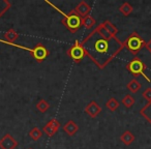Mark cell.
Segmentation results:
<instances>
[{
	"label": "cell",
	"instance_id": "cell-1",
	"mask_svg": "<svg viewBox=\"0 0 151 149\" xmlns=\"http://www.w3.org/2000/svg\"><path fill=\"white\" fill-rule=\"evenodd\" d=\"M83 48L99 68L103 69L123 50L124 45L116 36L105 37L93 30L82 42Z\"/></svg>",
	"mask_w": 151,
	"mask_h": 149
},
{
	"label": "cell",
	"instance_id": "cell-2",
	"mask_svg": "<svg viewBox=\"0 0 151 149\" xmlns=\"http://www.w3.org/2000/svg\"><path fill=\"white\" fill-rule=\"evenodd\" d=\"M49 4L54 6L52 3H49ZM54 7L56 11H58L59 13L63 15V19H62V21H61V23H62L63 25L71 32V33H76V32L80 29L81 26H82V18L76 13L75 9H73V11H70L68 14H64L63 12H61L58 7H56V6H54Z\"/></svg>",
	"mask_w": 151,
	"mask_h": 149
},
{
	"label": "cell",
	"instance_id": "cell-3",
	"mask_svg": "<svg viewBox=\"0 0 151 149\" xmlns=\"http://www.w3.org/2000/svg\"><path fill=\"white\" fill-rule=\"evenodd\" d=\"M124 48H126L132 54L137 55L146 45V42L140 36L138 32L134 31L128 35V37L123 42Z\"/></svg>",
	"mask_w": 151,
	"mask_h": 149
},
{
	"label": "cell",
	"instance_id": "cell-4",
	"mask_svg": "<svg viewBox=\"0 0 151 149\" xmlns=\"http://www.w3.org/2000/svg\"><path fill=\"white\" fill-rule=\"evenodd\" d=\"M146 64L141 60L138 57H134V59L129 61V62L126 64V69L132 73L134 77H138V76H142L148 82H151L149 77L147 75H145V69H146Z\"/></svg>",
	"mask_w": 151,
	"mask_h": 149
},
{
	"label": "cell",
	"instance_id": "cell-5",
	"mask_svg": "<svg viewBox=\"0 0 151 149\" xmlns=\"http://www.w3.org/2000/svg\"><path fill=\"white\" fill-rule=\"evenodd\" d=\"M66 54L75 62H80L86 56V52H85L84 48H83L82 42H79V40H76L75 44L66 51Z\"/></svg>",
	"mask_w": 151,
	"mask_h": 149
},
{
	"label": "cell",
	"instance_id": "cell-6",
	"mask_svg": "<svg viewBox=\"0 0 151 149\" xmlns=\"http://www.w3.org/2000/svg\"><path fill=\"white\" fill-rule=\"evenodd\" d=\"M28 51L30 52V54L33 56V58L35 59L37 62H42L45 59L48 57L49 51L47 50V48L42 44H37L34 48L28 49Z\"/></svg>",
	"mask_w": 151,
	"mask_h": 149
},
{
	"label": "cell",
	"instance_id": "cell-7",
	"mask_svg": "<svg viewBox=\"0 0 151 149\" xmlns=\"http://www.w3.org/2000/svg\"><path fill=\"white\" fill-rule=\"evenodd\" d=\"M18 142L11 134H5L0 139V149H15Z\"/></svg>",
	"mask_w": 151,
	"mask_h": 149
},
{
	"label": "cell",
	"instance_id": "cell-8",
	"mask_svg": "<svg viewBox=\"0 0 151 149\" xmlns=\"http://www.w3.org/2000/svg\"><path fill=\"white\" fill-rule=\"evenodd\" d=\"M59 128H60V122L54 118V119L50 120V121L44 126L42 132H44L48 137H53L57 132H58Z\"/></svg>",
	"mask_w": 151,
	"mask_h": 149
},
{
	"label": "cell",
	"instance_id": "cell-9",
	"mask_svg": "<svg viewBox=\"0 0 151 149\" xmlns=\"http://www.w3.org/2000/svg\"><path fill=\"white\" fill-rule=\"evenodd\" d=\"M101 112V108L95 101H92L86 106L85 108V113L91 118H95Z\"/></svg>",
	"mask_w": 151,
	"mask_h": 149
},
{
	"label": "cell",
	"instance_id": "cell-10",
	"mask_svg": "<svg viewBox=\"0 0 151 149\" xmlns=\"http://www.w3.org/2000/svg\"><path fill=\"white\" fill-rule=\"evenodd\" d=\"M75 11L81 18H84L89 15V13H90V11H91V6L86 1L82 0V1H80V2L78 3V5L76 6Z\"/></svg>",
	"mask_w": 151,
	"mask_h": 149
},
{
	"label": "cell",
	"instance_id": "cell-11",
	"mask_svg": "<svg viewBox=\"0 0 151 149\" xmlns=\"http://www.w3.org/2000/svg\"><path fill=\"white\" fill-rule=\"evenodd\" d=\"M62 130H63V132H64L65 134L68 135V136H73V135H76L77 132H78L79 126L75 121L69 120V121H67L66 123L63 125Z\"/></svg>",
	"mask_w": 151,
	"mask_h": 149
},
{
	"label": "cell",
	"instance_id": "cell-12",
	"mask_svg": "<svg viewBox=\"0 0 151 149\" xmlns=\"http://www.w3.org/2000/svg\"><path fill=\"white\" fill-rule=\"evenodd\" d=\"M18 38H19V33H18L14 28H11V29H9L4 33L5 40H0V42H5V44H14Z\"/></svg>",
	"mask_w": 151,
	"mask_h": 149
},
{
	"label": "cell",
	"instance_id": "cell-13",
	"mask_svg": "<svg viewBox=\"0 0 151 149\" xmlns=\"http://www.w3.org/2000/svg\"><path fill=\"white\" fill-rule=\"evenodd\" d=\"M134 139L136 138H134V134H132L130 130H125V132L120 136V141H121L124 145H126V146L132 144L134 141Z\"/></svg>",
	"mask_w": 151,
	"mask_h": 149
},
{
	"label": "cell",
	"instance_id": "cell-14",
	"mask_svg": "<svg viewBox=\"0 0 151 149\" xmlns=\"http://www.w3.org/2000/svg\"><path fill=\"white\" fill-rule=\"evenodd\" d=\"M141 87H142V85H141V83L139 82L137 79L130 80L129 82L127 83V85H126V88H127L132 93H137L141 89Z\"/></svg>",
	"mask_w": 151,
	"mask_h": 149
},
{
	"label": "cell",
	"instance_id": "cell-15",
	"mask_svg": "<svg viewBox=\"0 0 151 149\" xmlns=\"http://www.w3.org/2000/svg\"><path fill=\"white\" fill-rule=\"evenodd\" d=\"M140 114L145 118L146 120H148L151 123V101L147 103L142 109L140 110Z\"/></svg>",
	"mask_w": 151,
	"mask_h": 149
},
{
	"label": "cell",
	"instance_id": "cell-16",
	"mask_svg": "<svg viewBox=\"0 0 151 149\" xmlns=\"http://www.w3.org/2000/svg\"><path fill=\"white\" fill-rule=\"evenodd\" d=\"M132 11H134V7H132V5L128 2H123L121 4V6L119 7V12L123 16H125V17L129 16L130 14L132 13Z\"/></svg>",
	"mask_w": 151,
	"mask_h": 149
},
{
	"label": "cell",
	"instance_id": "cell-17",
	"mask_svg": "<svg viewBox=\"0 0 151 149\" xmlns=\"http://www.w3.org/2000/svg\"><path fill=\"white\" fill-rule=\"evenodd\" d=\"M95 23H96V22H95V19L93 17H91L90 15L82 18V25L84 26L85 28H87V29L92 28L93 26L95 25Z\"/></svg>",
	"mask_w": 151,
	"mask_h": 149
},
{
	"label": "cell",
	"instance_id": "cell-18",
	"mask_svg": "<svg viewBox=\"0 0 151 149\" xmlns=\"http://www.w3.org/2000/svg\"><path fill=\"white\" fill-rule=\"evenodd\" d=\"M119 106H120L119 101H118L116 99H114V97L109 99L107 101V103H106V107H107L111 112H115L116 110L119 108Z\"/></svg>",
	"mask_w": 151,
	"mask_h": 149
},
{
	"label": "cell",
	"instance_id": "cell-19",
	"mask_svg": "<svg viewBox=\"0 0 151 149\" xmlns=\"http://www.w3.org/2000/svg\"><path fill=\"white\" fill-rule=\"evenodd\" d=\"M42 134H44V132L42 130H40L38 127H33L29 132V137L33 141H38L42 137Z\"/></svg>",
	"mask_w": 151,
	"mask_h": 149
},
{
	"label": "cell",
	"instance_id": "cell-20",
	"mask_svg": "<svg viewBox=\"0 0 151 149\" xmlns=\"http://www.w3.org/2000/svg\"><path fill=\"white\" fill-rule=\"evenodd\" d=\"M103 25L105 26V28L108 30V32H109L111 35L113 36H116V34L118 33V29L117 27H116L115 25H114L113 23H111L110 21H105L103 23Z\"/></svg>",
	"mask_w": 151,
	"mask_h": 149
},
{
	"label": "cell",
	"instance_id": "cell-21",
	"mask_svg": "<svg viewBox=\"0 0 151 149\" xmlns=\"http://www.w3.org/2000/svg\"><path fill=\"white\" fill-rule=\"evenodd\" d=\"M134 101H136V99H134V97L132 96V94H126L125 96L122 99L121 103L125 108H132V106L134 105Z\"/></svg>",
	"mask_w": 151,
	"mask_h": 149
},
{
	"label": "cell",
	"instance_id": "cell-22",
	"mask_svg": "<svg viewBox=\"0 0 151 149\" xmlns=\"http://www.w3.org/2000/svg\"><path fill=\"white\" fill-rule=\"evenodd\" d=\"M12 4L7 0H0V18L2 17L9 9H11Z\"/></svg>",
	"mask_w": 151,
	"mask_h": 149
},
{
	"label": "cell",
	"instance_id": "cell-23",
	"mask_svg": "<svg viewBox=\"0 0 151 149\" xmlns=\"http://www.w3.org/2000/svg\"><path fill=\"white\" fill-rule=\"evenodd\" d=\"M36 108H37V110L40 113H46L49 110V108H50V104H49L46 99H40V101L36 104Z\"/></svg>",
	"mask_w": 151,
	"mask_h": 149
},
{
	"label": "cell",
	"instance_id": "cell-24",
	"mask_svg": "<svg viewBox=\"0 0 151 149\" xmlns=\"http://www.w3.org/2000/svg\"><path fill=\"white\" fill-rule=\"evenodd\" d=\"M142 95H143V97L148 101V103L149 101H151V88L150 87H148V88L145 89V90L143 91Z\"/></svg>",
	"mask_w": 151,
	"mask_h": 149
},
{
	"label": "cell",
	"instance_id": "cell-25",
	"mask_svg": "<svg viewBox=\"0 0 151 149\" xmlns=\"http://www.w3.org/2000/svg\"><path fill=\"white\" fill-rule=\"evenodd\" d=\"M145 48L148 50V52L151 54V40H149L148 42H146V45H145Z\"/></svg>",
	"mask_w": 151,
	"mask_h": 149
},
{
	"label": "cell",
	"instance_id": "cell-26",
	"mask_svg": "<svg viewBox=\"0 0 151 149\" xmlns=\"http://www.w3.org/2000/svg\"><path fill=\"white\" fill-rule=\"evenodd\" d=\"M30 149H31V148H30Z\"/></svg>",
	"mask_w": 151,
	"mask_h": 149
}]
</instances>
